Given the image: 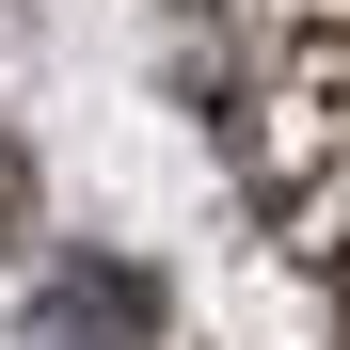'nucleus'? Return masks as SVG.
Wrapping results in <instances>:
<instances>
[{
  "instance_id": "f257e3e1",
  "label": "nucleus",
  "mask_w": 350,
  "mask_h": 350,
  "mask_svg": "<svg viewBox=\"0 0 350 350\" xmlns=\"http://www.w3.org/2000/svg\"><path fill=\"white\" fill-rule=\"evenodd\" d=\"M175 64L255 239L350 334V0H175Z\"/></svg>"
}]
</instances>
